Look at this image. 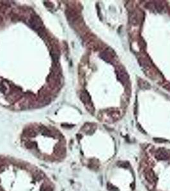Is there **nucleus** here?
Segmentation results:
<instances>
[{"label": "nucleus", "instance_id": "nucleus-3", "mask_svg": "<svg viewBox=\"0 0 170 191\" xmlns=\"http://www.w3.org/2000/svg\"><path fill=\"white\" fill-rule=\"evenodd\" d=\"M145 176L146 180L150 184H154L157 180V178L152 170H148L145 172Z\"/></svg>", "mask_w": 170, "mask_h": 191}, {"label": "nucleus", "instance_id": "nucleus-2", "mask_svg": "<svg viewBox=\"0 0 170 191\" xmlns=\"http://www.w3.org/2000/svg\"><path fill=\"white\" fill-rule=\"evenodd\" d=\"M155 157L158 160H166L170 158V152L166 149L160 148L157 151Z\"/></svg>", "mask_w": 170, "mask_h": 191}, {"label": "nucleus", "instance_id": "nucleus-1", "mask_svg": "<svg viewBox=\"0 0 170 191\" xmlns=\"http://www.w3.org/2000/svg\"><path fill=\"white\" fill-rule=\"evenodd\" d=\"M0 191H56L51 177L32 163L0 156Z\"/></svg>", "mask_w": 170, "mask_h": 191}, {"label": "nucleus", "instance_id": "nucleus-4", "mask_svg": "<svg viewBox=\"0 0 170 191\" xmlns=\"http://www.w3.org/2000/svg\"><path fill=\"white\" fill-rule=\"evenodd\" d=\"M107 188L108 190H109L110 191H118V188L116 187H115L114 186H112V184H107Z\"/></svg>", "mask_w": 170, "mask_h": 191}]
</instances>
